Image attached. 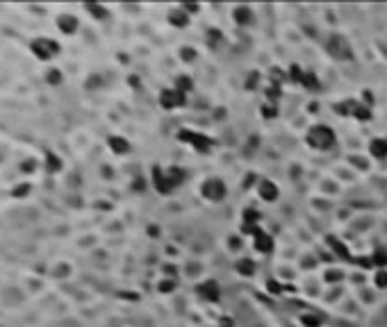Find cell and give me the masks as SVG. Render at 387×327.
I'll list each match as a JSON object with an SVG mask.
<instances>
[{"mask_svg": "<svg viewBox=\"0 0 387 327\" xmlns=\"http://www.w3.org/2000/svg\"><path fill=\"white\" fill-rule=\"evenodd\" d=\"M30 50H32V55L39 62H50L53 57L59 55V43L55 41V39H48V37H37L30 43Z\"/></svg>", "mask_w": 387, "mask_h": 327, "instance_id": "cell-1", "label": "cell"}, {"mask_svg": "<svg viewBox=\"0 0 387 327\" xmlns=\"http://www.w3.org/2000/svg\"><path fill=\"white\" fill-rule=\"evenodd\" d=\"M78 27H80V23H78L76 16H71V14H62V16L57 18V30L62 34H66V37H71V34L78 32Z\"/></svg>", "mask_w": 387, "mask_h": 327, "instance_id": "cell-5", "label": "cell"}, {"mask_svg": "<svg viewBox=\"0 0 387 327\" xmlns=\"http://www.w3.org/2000/svg\"><path fill=\"white\" fill-rule=\"evenodd\" d=\"M87 11H89L96 21H105V18H107V9L100 5H87Z\"/></svg>", "mask_w": 387, "mask_h": 327, "instance_id": "cell-13", "label": "cell"}, {"mask_svg": "<svg viewBox=\"0 0 387 327\" xmlns=\"http://www.w3.org/2000/svg\"><path fill=\"white\" fill-rule=\"evenodd\" d=\"M369 152L374 157H378V159H383V157L387 155V141L385 139H374L369 145Z\"/></svg>", "mask_w": 387, "mask_h": 327, "instance_id": "cell-9", "label": "cell"}, {"mask_svg": "<svg viewBox=\"0 0 387 327\" xmlns=\"http://www.w3.org/2000/svg\"><path fill=\"white\" fill-rule=\"evenodd\" d=\"M307 143L317 150H328L330 145L335 143V134L333 130H328L326 125H314V128L307 132Z\"/></svg>", "mask_w": 387, "mask_h": 327, "instance_id": "cell-2", "label": "cell"}, {"mask_svg": "<svg viewBox=\"0 0 387 327\" xmlns=\"http://www.w3.org/2000/svg\"><path fill=\"white\" fill-rule=\"evenodd\" d=\"M46 171L48 173H59L62 171V159L55 152H46Z\"/></svg>", "mask_w": 387, "mask_h": 327, "instance_id": "cell-11", "label": "cell"}, {"mask_svg": "<svg viewBox=\"0 0 387 327\" xmlns=\"http://www.w3.org/2000/svg\"><path fill=\"white\" fill-rule=\"evenodd\" d=\"M376 284L378 286H387V270H378V273H376Z\"/></svg>", "mask_w": 387, "mask_h": 327, "instance_id": "cell-18", "label": "cell"}, {"mask_svg": "<svg viewBox=\"0 0 387 327\" xmlns=\"http://www.w3.org/2000/svg\"><path fill=\"white\" fill-rule=\"evenodd\" d=\"M237 270L242 275H246V277H251V275L255 273V263H253L251 259H242V262L237 263Z\"/></svg>", "mask_w": 387, "mask_h": 327, "instance_id": "cell-14", "label": "cell"}, {"mask_svg": "<svg viewBox=\"0 0 387 327\" xmlns=\"http://www.w3.org/2000/svg\"><path fill=\"white\" fill-rule=\"evenodd\" d=\"M27 191H30V187H27V184H25V187H18L16 191H14V196H25Z\"/></svg>", "mask_w": 387, "mask_h": 327, "instance_id": "cell-20", "label": "cell"}, {"mask_svg": "<svg viewBox=\"0 0 387 327\" xmlns=\"http://www.w3.org/2000/svg\"><path fill=\"white\" fill-rule=\"evenodd\" d=\"M328 50H330V55H333V57H337V59H346V57H351V46H349V41H346L344 37H339V34L330 37V41H328Z\"/></svg>", "mask_w": 387, "mask_h": 327, "instance_id": "cell-3", "label": "cell"}, {"mask_svg": "<svg viewBox=\"0 0 387 327\" xmlns=\"http://www.w3.org/2000/svg\"><path fill=\"white\" fill-rule=\"evenodd\" d=\"M203 196L207 200H221L226 196V187H223L221 180H207V182L203 184Z\"/></svg>", "mask_w": 387, "mask_h": 327, "instance_id": "cell-4", "label": "cell"}, {"mask_svg": "<svg viewBox=\"0 0 387 327\" xmlns=\"http://www.w3.org/2000/svg\"><path fill=\"white\" fill-rule=\"evenodd\" d=\"M183 100H185V98H183V93L178 91V89H167V91H162V96H160V102L167 109L178 107V105H180Z\"/></svg>", "mask_w": 387, "mask_h": 327, "instance_id": "cell-6", "label": "cell"}, {"mask_svg": "<svg viewBox=\"0 0 387 327\" xmlns=\"http://www.w3.org/2000/svg\"><path fill=\"white\" fill-rule=\"evenodd\" d=\"M235 18H237V23H251V9L248 7H239V9L235 11Z\"/></svg>", "mask_w": 387, "mask_h": 327, "instance_id": "cell-16", "label": "cell"}, {"mask_svg": "<svg viewBox=\"0 0 387 327\" xmlns=\"http://www.w3.org/2000/svg\"><path fill=\"white\" fill-rule=\"evenodd\" d=\"M109 148H112V152H116V155H125V152H130V143L128 139H123V136H109Z\"/></svg>", "mask_w": 387, "mask_h": 327, "instance_id": "cell-8", "label": "cell"}, {"mask_svg": "<svg viewBox=\"0 0 387 327\" xmlns=\"http://www.w3.org/2000/svg\"><path fill=\"white\" fill-rule=\"evenodd\" d=\"M258 191H260V198H262V200H267V202H274V200L278 198V187H276V184H271L269 180H264V182H260Z\"/></svg>", "mask_w": 387, "mask_h": 327, "instance_id": "cell-7", "label": "cell"}, {"mask_svg": "<svg viewBox=\"0 0 387 327\" xmlns=\"http://www.w3.org/2000/svg\"><path fill=\"white\" fill-rule=\"evenodd\" d=\"M200 295H205L207 300H219V286H216V282H205L200 286Z\"/></svg>", "mask_w": 387, "mask_h": 327, "instance_id": "cell-10", "label": "cell"}, {"mask_svg": "<svg viewBox=\"0 0 387 327\" xmlns=\"http://www.w3.org/2000/svg\"><path fill=\"white\" fill-rule=\"evenodd\" d=\"M255 248H258L260 252H271V248H274L271 236L269 234H255Z\"/></svg>", "mask_w": 387, "mask_h": 327, "instance_id": "cell-12", "label": "cell"}, {"mask_svg": "<svg viewBox=\"0 0 387 327\" xmlns=\"http://www.w3.org/2000/svg\"><path fill=\"white\" fill-rule=\"evenodd\" d=\"M46 82H48L50 86H57L59 82H62V70H59V68H50L48 73H46Z\"/></svg>", "mask_w": 387, "mask_h": 327, "instance_id": "cell-15", "label": "cell"}, {"mask_svg": "<svg viewBox=\"0 0 387 327\" xmlns=\"http://www.w3.org/2000/svg\"><path fill=\"white\" fill-rule=\"evenodd\" d=\"M171 23L173 25H185V23H187V14H185V9L171 11Z\"/></svg>", "mask_w": 387, "mask_h": 327, "instance_id": "cell-17", "label": "cell"}, {"mask_svg": "<svg viewBox=\"0 0 387 327\" xmlns=\"http://www.w3.org/2000/svg\"><path fill=\"white\" fill-rule=\"evenodd\" d=\"M303 323H305L307 327H319V321H317V318H312V316H305V318H303Z\"/></svg>", "mask_w": 387, "mask_h": 327, "instance_id": "cell-19", "label": "cell"}, {"mask_svg": "<svg viewBox=\"0 0 387 327\" xmlns=\"http://www.w3.org/2000/svg\"><path fill=\"white\" fill-rule=\"evenodd\" d=\"M169 289H173V282H164L162 284V291H169Z\"/></svg>", "mask_w": 387, "mask_h": 327, "instance_id": "cell-21", "label": "cell"}]
</instances>
